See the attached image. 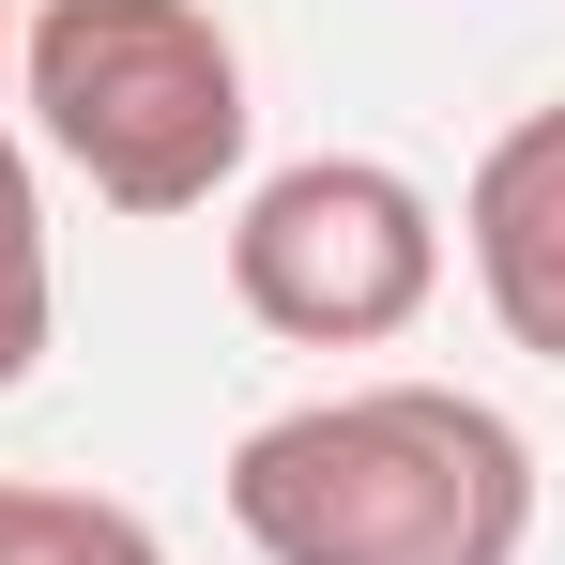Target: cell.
<instances>
[{
    "label": "cell",
    "mask_w": 565,
    "mask_h": 565,
    "mask_svg": "<svg viewBox=\"0 0 565 565\" xmlns=\"http://www.w3.org/2000/svg\"><path fill=\"white\" fill-rule=\"evenodd\" d=\"M230 535L260 565H520L535 444L459 382H337L230 444Z\"/></svg>",
    "instance_id": "obj_1"
},
{
    "label": "cell",
    "mask_w": 565,
    "mask_h": 565,
    "mask_svg": "<svg viewBox=\"0 0 565 565\" xmlns=\"http://www.w3.org/2000/svg\"><path fill=\"white\" fill-rule=\"evenodd\" d=\"M15 107L107 214H214L245 184V46L214 0H31L15 15Z\"/></svg>",
    "instance_id": "obj_2"
},
{
    "label": "cell",
    "mask_w": 565,
    "mask_h": 565,
    "mask_svg": "<svg viewBox=\"0 0 565 565\" xmlns=\"http://www.w3.org/2000/svg\"><path fill=\"white\" fill-rule=\"evenodd\" d=\"M444 290V199L382 153H290L230 199V306L290 352H382Z\"/></svg>",
    "instance_id": "obj_3"
},
{
    "label": "cell",
    "mask_w": 565,
    "mask_h": 565,
    "mask_svg": "<svg viewBox=\"0 0 565 565\" xmlns=\"http://www.w3.org/2000/svg\"><path fill=\"white\" fill-rule=\"evenodd\" d=\"M459 245H473V290L504 321V352L565 367V93L520 107L459 184Z\"/></svg>",
    "instance_id": "obj_4"
},
{
    "label": "cell",
    "mask_w": 565,
    "mask_h": 565,
    "mask_svg": "<svg viewBox=\"0 0 565 565\" xmlns=\"http://www.w3.org/2000/svg\"><path fill=\"white\" fill-rule=\"evenodd\" d=\"M0 565H169V535L107 489H62V473H0Z\"/></svg>",
    "instance_id": "obj_5"
},
{
    "label": "cell",
    "mask_w": 565,
    "mask_h": 565,
    "mask_svg": "<svg viewBox=\"0 0 565 565\" xmlns=\"http://www.w3.org/2000/svg\"><path fill=\"white\" fill-rule=\"evenodd\" d=\"M46 321H62V290H46V199H31L15 122H0V397L46 367Z\"/></svg>",
    "instance_id": "obj_6"
},
{
    "label": "cell",
    "mask_w": 565,
    "mask_h": 565,
    "mask_svg": "<svg viewBox=\"0 0 565 565\" xmlns=\"http://www.w3.org/2000/svg\"><path fill=\"white\" fill-rule=\"evenodd\" d=\"M0 93H15V0H0Z\"/></svg>",
    "instance_id": "obj_7"
}]
</instances>
